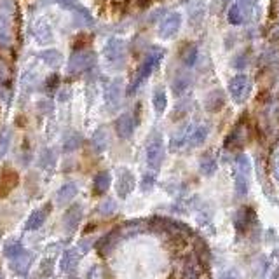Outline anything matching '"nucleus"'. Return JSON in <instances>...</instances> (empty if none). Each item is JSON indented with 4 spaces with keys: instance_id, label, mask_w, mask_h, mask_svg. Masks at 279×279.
Here are the masks:
<instances>
[{
    "instance_id": "10",
    "label": "nucleus",
    "mask_w": 279,
    "mask_h": 279,
    "mask_svg": "<svg viewBox=\"0 0 279 279\" xmlns=\"http://www.w3.org/2000/svg\"><path fill=\"white\" fill-rule=\"evenodd\" d=\"M110 185H112V176H110L108 171H101L95 176V192L96 194H105Z\"/></svg>"
},
{
    "instance_id": "27",
    "label": "nucleus",
    "mask_w": 279,
    "mask_h": 279,
    "mask_svg": "<svg viewBox=\"0 0 279 279\" xmlns=\"http://www.w3.org/2000/svg\"><path fill=\"white\" fill-rule=\"evenodd\" d=\"M196 54H197V49L194 47L192 49V52H190V47H189V52H187V56L183 58V61L187 65H194V61H196Z\"/></svg>"
},
{
    "instance_id": "6",
    "label": "nucleus",
    "mask_w": 279,
    "mask_h": 279,
    "mask_svg": "<svg viewBox=\"0 0 279 279\" xmlns=\"http://www.w3.org/2000/svg\"><path fill=\"white\" fill-rule=\"evenodd\" d=\"M192 131H194V126L192 124H187L185 127H181V129L176 133L175 136H173V140H171V148L173 150H176V148H181L185 143H189V138H190V135H192Z\"/></svg>"
},
{
    "instance_id": "2",
    "label": "nucleus",
    "mask_w": 279,
    "mask_h": 279,
    "mask_svg": "<svg viewBox=\"0 0 279 279\" xmlns=\"http://www.w3.org/2000/svg\"><path fill=\"white\" fill-rule=\"evenodd\" d=\"M162 161H164V145L161 136H156L147 147V164L152 173H156L161 168Z\"/></svg>"
},
{
    "instance_id": "17",
    "label": "nucleus",
    "mask_w": 279,
    "mask_h": 279,
    "mask_svg": "<svg viewBox=\"0 0 279 279\" xmlns=\"http://www.w3.org/2000/svg\"><path fill=\"white\" fill-rule=\"evenodd\" d=\"M236 168L239 173H245V175H250L251 173V161L248 156H239L236 161Z\"/></svg>"
},
{
    "instance_id": "5",
    "label": "nucleus",
    "mask_w": 279,
    "mask_h": 279,
    "mask_svg": "<svg viewBox=\"0 0 279 279\" xmlns=\"http://www.w3.org/2000/svg\"><path fill=\"white\" fill-rule=\"evenodd\" d=\"M81 220H82V208L79 204H75L73 208H70V210L65 213L63 225H65L66 230H75L77 229V225L81 224Z\"/></svg>"
},
{
    "instance_id": "28",
    "label": "nucleus",
    "mask_w": 279,
    "mask_h": 279,
    "mask_svg": "<svg viewBox=\"0 0 279 279\" xmlns=\"http://www.w3.org/2000/svg\"><path fill=\"white\" fill-rule=\"evenodd\" d=\"M0 279H4V277H2V272H0Z\"/></svg>"
},
{
    "instance_id": "24",
    "label": "nucleus",
    "mask_w": 279,
    "mask_h": 279,
    "mask_svg": "<svg viewBox=\"0 0 279 279\" xmlns=\"http://www.w3.org/2000/svg\"><path fill=\"white\" fill-rule=\"evenodd\" d=\"M86 279H103V274H101V269L100 267H91L89 272L86 274Z\"/></svg>"
},
{
    "instance_id": "9",
    "label": "nucleus",
    "mask_w": 279,
    "mask_h": 279,
    "mask_svg": "<svg viewBox=\"0 0 279 279\" xmlns=\"http://www.w3.org/2000/svg\"><path fill=\"white\" fill-rule=\"evenodd\" d=\"M133 129H135V124H133V119L129 114L122 115L117 121V133L121 138H129L133 135Z\"/></svg>"
},
{
    "instance_id": "21",
    "label": "nucleus",
    "mask_w": 279,
    "mask_h": 279,
    "mask_svg": "<svg viewBox=\"0 0 279 279\" xmlns=\"http://www.w3.org/2000/svg\"><path fill=\"white\" fill-rule=\"evenodd\" d=\"M243 17H245V14H243V11L239 9L237 4L234 7H230V11H229V21H230V23H234V25L241 23Z\"/></svg>"
},
{
    "instance_id": "4",
    "label": "nucleus",
    "mask_w": 279,
    "mask_h": 279,
    "mask_svg": "<svg viewBox=\"0 0 279 279\" xmlns=\"http://www.w3.org/2000/svg\"><path fill=\"white\" fill-rule=\"evenodd\" d=\"M81 251L77 250V248H70V250H66L63 256H61L60 260V267L61 271H72V269L77 267L79 260H81Z\"/></svg>"
},
{
    "instance_id": "18",
    "label": "nucleus",
    "mask_w": 279,
    "mask_h": 279,
    "mask_svg": "<svg viewBox=\"0 0 279 279\" xmlns=\"http://www.w3.org/2000/svg\"><path fill=\"white\" fill-rule=\"evenodd\" d=\"M154 105H156V110H157L159 114L164 112V108H166V95H164V91H162V89L156 91V96H154Z\"/></svg>"
},
{
    "instance_id": "22",
    "label": "nucleus",
    "mask_w": 279,
    "mask_h": 279,
    "mask_svg": "<svg viewBox=\"0 0 279 279\" xmlns=\"http://www.w3.org/2000/svg\"><path fill=\"white\" fill-rule=\"evenodd\" d=\"M189 84H190L189 77H180L178 81H175V92L176 95H181L189 87Z\"/></svg>"
},
{
    "instance_id": "20",
    "label": "nucleus",
    "mask_w": 279,
    "mask_h": 279,
    "mask_svg": "<svg viewBox=\"0 0 279 279\" xmlns=\"http://www.w3.org/2000/svg\"><path fill=\"white\" fill-rule=\"evenodd\" d=\"M107 141H108L107 135H105V133H101V131H98L95 135V138H92V145H95L98 152H101V150L107 148Z\"/></svg>"
},
{
    "instance_id": "14",
    "label": "nucleus",
    "mask_w": 279,
    "mask_h": 279,
    "mask_svg": "<svg viewBox=\"0 0 279 279\" xmlns=\"http://www.w3.org/2000/svg\"><path fill=\"white\" fill-rule=\"evenodd\" d=\"M46 211L44 210H37L33 211L32 215L28 216V220H26V230H37L42 227L44 220H46Z\"/></svg>"
},
{
    "instance_id": "3",
    "label": "nucleus",
    "mask_w": 279,
    "mask_h": 279,
    "mask_svg": "<svg viewBox=\"0 0 279 279\" xmlns=\"http://www.w3.org/2000/svg\"><path fill=\"white\" fill-rule=\"evenodd\" d=\"M135 189V176H133L131 171L127 170H121L119 171L117 181H115V190H117V196L124 199L131 194V190Z\"/></svg>"
},
{
    "instance_id": "8",
    "label": "nucleus",
    "mask_w": 279,
    "mask_h": 279,
    "mask_svg": "<svg viewBox=\"0 0 279 279\" xmlns=\"http://www.w3.org/2000/svg\"><path fill=\"white\" fill-rule=\"evenodd\" d=\"M32 260H33V255L23 253L17 256V258L11 260V267L14 269V272H17V274H26L30 269V265H32Z\"/></svg>"
},
{
    "instance_id": "15",
    "label": "nucleus",
    "mask_w": 279,
    "mask_h": 279,
    "mask_svg": "<svg viewBox=\"0 0 279 279\" xmlns=\"http://www.w3.org/2000/svg\"><path fill=\"white\" fill-rule=\"evenodd\" d=\"M199 170H201L202 175H206V176L213 175V173L216 171V161H215V157H211L210 154L202 156L201 162H199Z\"/></svg>"
},
{
    "instance_id": "11",
    "label": "nucleus",
    "mask_w": 279,
    "mask_h": 279,
    "mask_svg": "<svg viewBox=\"0 0 279 279\" xmlns=\"http://www.w3.org/2000/svg\"><path fill=\"white\" fill-rule=\"evenodd\" d=\"M23 253H25L23 245H21L20 241H16V239H9V241H6V245H4V255H6L7 258L14 260Z\"/></svg>"
},
{
    "instance_id": "13",
    "label": "nucleus",
    "mask_w": 279,
    "mask_h": 279,
    "mask_svg": "<svg viewBox=\"0 0 279 279\" xmlns=\"http://www.w3.org/2000/svg\"><path fill=\"white\" fill-rule=\"evenodd\" d=\"M201 277V265L194 256H190L185 264V269H183V279H199Z\"/></svg>"
},
{
    "instance_id": "7",
    "label": "nucleus",
    "mask_w": 279,
    "mask_h": 279,
    "mask_svg": "<svg viewBox=\"0 0 279 279\" xmlns=\"http://www.w3.org/2000/svg\"><path fill=\"white\" fill-rule=\"evenodd\" d=\"M234 187H236V194L239 197H245L248 192H250V175H245V173L236 171L234 175Z\"/></svg>"
},
{
    "instance_id": "19",
    "label": "nucleus",
    "mask_w": 279,
    "mask_h": 279,
    "mask_svg": "<svg viewBox=\"0 0 279 279\" xmlns=\"http://www.w3.org/2000/svg\"><path fill=\"white\" fill-rule=\"evenodd\" d=\"M98 210L101 215H112L115 213V210H117V204H115L114 199H105V201H101Z\"/></svg>"
},
{
    "instance_id": "26",
    "label": "nucleus",
    "mask_w": 279,
    "mask_h": 279,
    "mask_svg": "<svg viewBox=\"0 0 279 279\" xmlns=\"http://www.w3.org/2000/svg\"><path fill=\"white\" fill-rule=\"evenodd\" d=\"M218 279H239V272L236 271V269H229V271L220 274Z\"/></svg>"
},
{
    "instance_id": "23",
    "label": "nucleus",
    "mask_w": 279,
    "mask_h": 279,
    "mask_svg": "<svg viewBox=\"0 0 279 279\" xmlns=\"http://www.w3.org/2000/svg\"><path fill=\"white\" fill-rule=\"evenodd\" d=\"M272 175H274V178H276V181L279 183V150L272 156Z\"/></svg>"
},
{
    "instance_id": "25",
    "label": "nucleus",
    "mask_w": 279,
    "mask_h": 279,
    "mask_svg": "<svg viewBox=\"0 0 279 279\" xmlns=\"http://www.w3.org/2000/svg\"><path fill=\"white\" fill-rule=\"evenodd\" d=\"M154 173H150V175H145V178H143V181H141V189L143 190H150L152 189V185H154Z\"/></svg>"
},
{
    "instance_id": "16",
    "label": "nucleus",
    "mask_w": 279,
    "mask_h": 279,
    "mask_svg": "<svg viewBox=\"0 0 279 279\" xmlns=\"http://www.w3.org/2000/svg\"><path fill=\"white\" fill-rule=\"evenodd\" d=\"M75 194H77V185H75V183H65L63 187L60 189V192H58V201H60V202H68L75 197Z\"/></svg>"
},
{
    "instance_id": "12",
    "label": "nucleus",
    "mask_w": 279,
    "mask_h": 279,
    "mask_svg": "<svg viewBox=\"0 0 279 279\" xmlns=\"http://www.w3.org/2000/svg\"><path fill=\"white\" fill-rule=\"evenodd\" d=\"M208 135H210V127H208V126H197V127L194 126V131H192V135H190V138H189V143L192 145V147H197V145L204 143Z\"/></svg>"
},
{
    "instance_id": "1",
    "label": "nucleus",
    "mask_w": 279,
    "mask_h": 279,
    "mask_svg": "<svg viewBox=\"0 0 279 279\" xmlns=\"http://www.w3.org/2000/svg\"><path fill=\"white\" fill-rule=\"evenodd\" d=\"M251 91V81L246 77V75H236V77L230 79L229 82V92L230 96H232L234 101H237V103H243L248 95H250Z\"/></svg>"
}]
</instances>
